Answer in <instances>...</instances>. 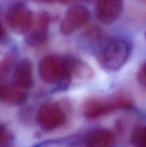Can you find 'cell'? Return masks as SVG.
Instances as JSON below:
<instances>
[{
  "instance_id": "obj_1",
  "label": "cell",
  "mask_w": 146,
  "mask_h": 147,
  "mask_svg": "<svg viewBox=\"0 0 146 147\" xmlns=\"http://www.w3.org/2000/svg\"><path fill=\"white\" fill-rule=\"evenodd\" d=\"M39 74L43 81L57 85L60 90L66 89L71 83L66 57L53 55L45 56L39 65Z\"/></svg>"
},
{
  "instance_id": "obj_2",
  "label": "cell",
  "mask_w": 146,
  "mask_h": 147,
  "mask_svg": "<svg viewBox=\"0 0 146 147\" xmlns=\"http://www.w3.org/2000/svg\"><path fill=\"white\" fill-rule=\"evenodd\" d=\"M133 102L125 96H117L112 98H90L83 106V113L89 119H95L106 116L111 112L121 109H130Z\"/></svg>"
},
{
  "instance_id": "obj_3",
  "label": "cell",
  "mask_w": 146,
  "mask_h": 147,
  "mask_svg": "<svg viewBox=\"0 0 146 147\" xmlns=\"http://www.w3.org/2000/svg\"><path fill=\"white\" fill-rule=\"evenodd\" d=\"M131 47L128 41L122 37L112 39L104 46L100 55V63L110 71H117L128 60Z\"/></svg>"
},
{
  "instance_id": "obj_4",
  "label": "cell",
  "mask_w": 146,
  "mask_h": 147,
  "mask_svg": "<svg viewBox=\"0 0 146 147\" xmlns=\"http://www.w3.org/2000/svg\"><path fill=\"white\" fill-rule=\"evenodd\" d=\"M67 112L57 102L42 105L37 113L38 124L44 131H50L62 126L67 121Z\"/></svg>"
},
{
  "instance_id": "obj_5",
  "label": "cell",
  "mask_w": 146,
  "mask_h": 147,
  "mask_svg": "<svg viewBox=\"0 0 146 147\" xmlns=\"http://www.w3.org/2000/svg\"><path fill=\"white\" fill-rule=\"evenodd\" d=\"M50 24V17L48 13H37L33 17L31 27L26 34V44L31 47H40L44 45L48 38Z\"/></svg>"
},
{
  "instance_id": "obj_6",
  "label": "cell",
  "mask_w": 146,
  "mask_h": 147,
  "mask_svg": "<svg viewBox=\"0 0 146 147\" xmlns=\"http://www.w3.org/2000/svg\"><path fill=\"white\" fill-rule=\"evenodd\" d=\"M90 19V11L83 6H73L66 12L60 25L64 35H70L85 25Z\"/></svg>"
},
{
  "instance_id": "obj_7",
  "label": "cell",
  "mask_w": 146,
  "mask_h": 147,
  "mask_svg": "<svg viewBox=\"0 0 146 147\" xmlns=\"http://www.w3.org/2000/svg\"><path fill=\"white\" fill-rule=\"evenodd\" d=\"M32 12L23 4H17L11 6L7 15V22L16 34H27L33 20Z\"/></svg>"
},
{
  "instance_id": "obj_8",
  "label": "cell",
  "mask_w": 146,
  "mask_h": 147,
  "mask_svg": "<svg viewBox=\"0 0 146 147\" xmlns=\"http://www.w3.org/2000/svg\"><path fill=\"white\" fill-rule=\"evenodd\" d=\"M123 7V0H98L95 7L96 16L103 24H113L121 15Z\"/></svg>"
},
{
  "instance_id": "obj_9",
  "label": "cell",
  "mask_w": 146,
  "mask_h": 147,
  "mask_svg": "<svg viewBox=\"0 0 146 147\" xmlns=\"http://www.w3.org/2000/svg\"><path fill=\"white\" fill-rule=\"evenodd\" d=\"M13 82L22 90H28L33 87L32 64L29 59L24 57L17 63L13 72Z\"/></svg>"
},
{
  "instance_id": "obj_10",
  "label": "cell",
  "mask_w": 146,
  "mask_h": 147,
  "mask_svg": "<svg viewBox=\"0 0 146 147\" xmlns=\"http://www.w3.org/2000/svg\"><path fill=\"white\" fill-rule=\"evenodd\" d=\"M27 100V93L14 83H0V101L1 103L9 106H20Z\"/></svg>"
},
{
  "instance_id": "obj_11",
  "label": "cell",
  "mask_w": 146,
  "mask_h": 147,
  "mask_svg": "<svg viewBox=\"0 0 146 147\" xmlns=\"http://www.w3.org/2000/svg\"><path fill=\"white\" fill-rule=\"evenodd\" d=\"M86 147H114L115 137L106 129H96L89 132L84 139Z\"/></svg>"
},
{
  "instance_id": "obj_12",
  "label": "cell",
  "mask_w": 146,
  "mask_h": 147,
  "mask_svg": "<svg viewBox=\"0 0 146 147\" xmlns=\"http://www.w3.org/2000/svg\"><path fill=\"white\" fill-rule=\"evenodd\" d=\"M67 70L71 82L82 81L89 80L92 77V70L91 67L82 60L72 57H66Z\"/></svg>"
},
{
  "instance_id": "obj_13",
  "label": "cell",
  "mask_w": 146,
  "mask_h": 147,
  "mask_svg": "<svg viewBox=\"0 0 146 147\" xmlns=\"http://www.w3.org/2000/svg\"><path fill=\"white\" fill-rule=\"evenodd\" d=\"M131 142L135 147H146V125L136 127L133 131Z\"/></svg>"
},
{
  "instance_id": "obj_14",
  "label": "cell",
  "mask_w": 146,
  "mask_h": 147,
  "mask_svg": "<svg viewBox=\"0 0 146 147\" xmlns=\"http://www.w3.org/2000/svg\"><path fill=\"white\" fill-rule=\"evenodd\" d=\"M14 63V57L11 55L5 56L0 60V83H4L9 74Z\"/></svg>"
},
{
  "instance_id": "obj_15",
  "label": "cell",
  "mask_w": 146,
  "mask_h": 147,
  "mask_svg": "<svg viewBox=\"0 0 146 147\" xmlns=\"http://www.w3.org/2000/svg\"><path fill=\"white\" fill-rule=\"evenodd\" d=\"M14 139L11 131L0 125V147H11L14 143Z\"/></svg>"
},
{
  "instance_id": "obj_16",
  "label": "cell",
  "mask_w": 146,
  "mask_h": 147,
  "mask_svg": "<svg viewBox=\"0 0 146 147\" xmlns=\"http://www.w3.org/2000/svg\"><path fill=\"white\" fill-rule=\"evenodd\" d=\"M137 80L142 86L146 88V61L142 65L137 71Z\"/></svg>"
},
{
  "instance_id": "obj_17",
  "label": "cell",
  "mask_w": 146,
  "mask_h": 147,
  "mask_svg": "<svg viewBox=\"0 0 146 147\" xmlns=\"http://www.w3.org/2000/svg\"><path fill=\"white\" fill-rule=\"evenodd\" d=\"M6 37H7L6 30L2 24L0 22V43H2L6 40Z\"/></svg>"
},
{
  "instance_id": "obj_18",
  "label": "cell",
  "mask_w": 146,
  "mask_h": 147,
  "mask_svg": "<svg viewBox=\"0 0 146 147\" xmlns=\"http://www.w3.org/2000/svg\"><path fill=\"white\" fill-rule=\"evenodd\" d=\"M42 3H54L55 1H58V0H34Z\"/></svg>"
},
{
  "instance_id": "obj_19",
  "label": "cell",
  "mask_w": 146,
  "mask_h": 147,
  "mask_svg": "<svg viewBox=\"0 0 146 147\" xmlns=\"http://www.w3.org/2000/svg\"><path fill=\"white\" fill-rule=\"evenodd\" d=\"M73 1V0H58V1L62 3H67V2H70V1Z\"/></svg>"
},
{
  "instance_id": "obj_20",
  "label": "cell",
  "mask_w": 146,
  "mask_h": 147,
  "mask_svg": "<svg viewBox=\"0 0 146 147\" xmlns=\"http://www.w3.org/2000/svg\"><path fill=\"white\" fill-rule=\"evenodd\" d=\"M145 39H146V32H145Z\"/></svg>"
}]
</instances>
